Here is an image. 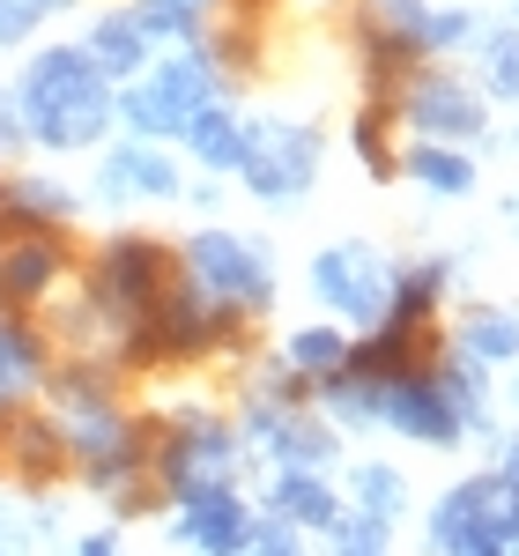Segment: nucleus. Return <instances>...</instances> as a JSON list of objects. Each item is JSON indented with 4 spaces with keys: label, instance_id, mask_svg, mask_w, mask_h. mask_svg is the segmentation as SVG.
<instances>
[{
    "label": "nucleus",
    "instance_id": "nucleus-1",
    "mask_svg": "<svg viewBox=\"0 0 519 556\" xmlns=\"http://www.w3.org/2000/svg\"><path fill=\"white\" fill-rule=\"evenodd\" d=\"M104 119H112V89L89 67V52L52 45V52L30 60V75H23V127L38 134L45 149H89L104 134Z\"/></svg>",
    "mask_w": 519,
    "mask_h": 556
},
{
    "label": "nucleus",
    "instance_id": "nucleus-2",
    "mask_svg": "<svg viewBox=\"0 0 519 556\" xmlns=\"http://www.w3.org/2000/svg\"><path fill=\"white\" fill-rule=\"evenodd\" d=\"M208 104H216V67H208L201 52L164 60L156 75H141V83L119 97L127 127H141V134H186L201 112H208Z\"/></svg>",
    "mask_w": 519,
    "mask_h": 556
},
{
    "label": "nucleus",
    "instance_id": "nucleus-3",
    "mask_svg": "<svg viewBox=\"0 0 519 556\" xmlns=\"http://www.w3.org/2000/svg\"><path fill=\"white\" fill-rule=\"evenodd\" d=\"M312 290L334 304V312H349V319H387L393 267L379 253H364V245H334V253H319V267H312Z\"/></svg>",
    "mask_w": 519,
    "mask_h": 556
},
{
    "label": "nucleus",
    "instance_id": "nucleus-4",
    "mask_svg": "<svg viewBox=\"0 0 519 556\" xmlns=\"http://www.w3.org/2000/svg\"><path fill=\"white\" fill-rule=\"evenodd\" d=\"M245 186L253 193H267V201H290V193H304L312 186V172H319V141L304 127H253L245 134Z\"/></svg>",
    "mask_w": 519,
    "mask_h": 556
},
{
    "label": "nucleus",
    "instance_id": "nucleus-5",
    "mask_svg": "<svg viewBox=\"0 0 519 556\" xmlns=\"http://www.w3.org/2000/svg\"><path fill=\"white\" fill-rule=\"evenodd\" d=\"M97 298L141 327V319L156 312V298H164V253H156L149 238H119V245L104 253V267H97Z\"/></svg>",
    "mask_w": 519,
    "mask_h": 556
},
{
    "label": "nucleus",
    "instance_id": "nucleus-6",
    "mask_svg": "<svg viewBox=\"0 0 519 556\" xmlns=\"http://www.w3.org/2000/svg\"><path fill=\"white\" fill-rule=\"evenodd\" d=\"M186 267H193L201 290H216V298H230V304L267 298V260H260L253 245H238V238H223V230L193 238V245H186Z\"/></svg>",
    "mask_w": 519,
    "mask_h": 556
},
{
    "label": "nucleus",
    "instance_id": "nucleus-7",
    "mask_svg": "<svg viewBox=\"0 0 519 556\" xmlns=\"http://www.w3.org/2000/svg\"><path fill=\"white\" fill-rule=\"evenodd\" d=\"M178 534H186L193 549H208V556H245L253 549V513H245L223 482H208V490H186Z\"/></svg>",
    "mask_w": 519,
    "mask_h": 556
},
{
    "label": "nucleus",
    "instance_id": "nucleus-8",
    "mask_svg": "<svg viewBox=\"0 0 519 556\" xmlns=\"http://www.w3.org/2000/svg\"><path fill=\"white\" fill-rule=\"evenodd\" d=\"M379 416H387V424H401L408 438H431V445H453V438H460V416H453L445 386L423 379V371L393 379L387 393H379Z\"/></svg>",
    "mask_w": 519,
    "mask_h": 556
},
{
    "label": "nucleus",
    "instance_id": "nucleus-9",
    "mask_svg": "<svg viewBox=\"0 0 519 556\" xmlns=\"http://www.w3.org/2000/svg\"><path fill=\"white\" fill-rule=\"evenodd\" d=\"M141 327H156V334H134V356H178V349H201L208 334H216V319H208L193 298H172L156 319H141Z\"/></svg>",
    "mask_w": 519,
    "mask_h": 556
},
{
    "label": "nucleus",
    "instance_id": "nucleus-10",
    "mask_svg": "<svg viewBox=\"0 0 519 556\" xmlns=\"http://www.w3.org/2000/svg\"><path fill=\"white\" fill-rule=\"evenodd\" d=\"M230 438L223 430H186L172 453H164V468H172V482L178 490H208V482H223V468H230Z\"/></svg>",
    "mask_w": 519,
    "mask_h": 556
},
{
    "label": "nucleus",
    "instance_id": "nucleus-11",
    "mask_svg": "<svg viewBox=\"0 0 519 556\" xmlns=\"http://www.w3.org/2000/svg\"><path fill=\"white\" fill-rule=\"evenodd\" d=\"M104 193L127 201V193H178V172L156 149H112L104 156Z\"/></svg>",
    "mask_w": 519,
    "mask_h": 556
},
{
    "label": "nucleus",
    "instance_id": "nucleus-12",
    "mask_svg": "<svg viewBox=\"0 0 519 556\" xmlns=\"http://www.w3.org/2000/svg\"><path fill=\"white\" fill-rule=\"evenodd\" d=\"M141 52H149L141 15H104V23L89 30V67H97V75H134V67H141Z\"/></svg>",
    "mask_w": 519,
    "mask_h": 556
},
{
    "label": "nucleus",
    "instance_id": "nucleus-13",
    "mask_svg": "<svg viewBox=\"0 0 519 556\" xmlns=\"http://www.w3.org/2000/svg\"><path fill=\"white\" fill-rule=\"evenodd\" d=\"M408 112H416V127H431V134H476L482 127V104L460 83H423Z\"/></svg>",
    "mask_w": 519,
    "mask_h": 556
},
{
    "label": "nucleus",
    "instance_id": "nucleus-14",
    "mask_svg": "<svg viewBox=\"0 0 519 556\" xmlns=\"http://www.w3.org/2000/svg\"><path fill=\"white\" fill-rule=\"evenodd\" d=\"M275 519L282 527H334V497H327V482L319 475H282L275 482Z\"/></svg>",
    "mask_w": 519,
    "mask_h": 556
},
{
    "label": "nucleus",
    "instance_id": "nucleus-15",
    "mask_svg": "<svg viewBox=\"0 0 519 556\" xmlns=\"http://www.w3.org/2000/svg\"><path fill=\"white\" fill-rule=\"evenodd\" d=\"M52 275H60V253L45 245V238H30V245H15V253L0 260V298H38V290H52Z\"/></svg>",
    "mask_w": 519,
    "mask_h": 556
},
{
    "label": "nucleus",
    "instance_id": "nucleus-16",
    "mask_svg": "<svg viewBox=\"0 0 519 556\" xmlns=\"http://www.w3.org/2000/svg\"><path fill=\"white\" fill-rule=\"evenodd\" d=\"M260 430L275 438V453L290 460V475L319 468V460H334V438H327L319 424H298V416H260Z\"/></svg>",
    "mask_w": 519,
    "mask_h": 556
},
{
    "label": "nucleus",
    "instance_id": "nucleus-17",
    "mask_svg": "<svg viewBox=\"0 0 519 556\" xmlns=\"http://www.w3.org/2000/svg\"><path fill=\"white\" fill-rule=\"evenodd\" d=\"M186 141H193V156L201 164H216V172H230V164H245V127L223 112V104H208L193 127H186Z\"/></svg>",
    "mask_w": 519,
    "mask_h": 556
},
{
    "label": "nucleus",
    "instance_id": "nucleus-18",
    "mask_svg": "<svg viewBox=\"0 0 519 556\" xmlns=\"http://www.w3.org/2000/svg\"><path fill=\"white\" fill-rule=\"evenodd\" d=\"M401 497H408V490H401V475H393V468H364V475H356V505H364L371 527H387V519L401 513Z\"/></svg>",
    "mask_w": 519,
    "mask_h": 556
},
{
    "label": "nucleus",
    "instance_id": "nucleus-19",
    "mask_svg": "<svg viewBox=\"0 0 519 556\" xmlns=\"http://www.w3.org/2000/svg\"><path fill=\"white\" fill-rule=\"evenodd\" d=\"M468 356H519V319H505V312H476L468 319Z\"/></svg>",
    "mask_w": 519,
    "mask_h": 556
},
{
    "label": "nucleus",
    "instance_id": "nucleus-20",
    "mask_svg": "<svg viewBox=\"0 0 519 556\" xmlns=\"http://www.w3.org/2000/svg\"><path fill=\"white\" fill-rule=\"evenodd\" d=\"M408 172L423 178V186H438V193H468V156H453V149H416L408 156Z\"/></svg>",
    "mask_w": 519,
    "mask_h": 556
},
{
    "label": "nucleus",
    "instance_id": "nucleus-21",
    "mask_svg": "<svg viewBox=\"0 0 519 556\" xmlns=\"http://www.w3.org/2000/svg\"><path fill=\"white\" fill-rule=\"evenodd\" d=\"M342 334H334V327H304L298 342H290V364H304V371H327V379H334V371H342Z\"/></svg>",
    "mask_w": 519,
    "mask_h": 556
},
{
    "label": "nucleus",
    "instance_id": "nucleus-22",
    "mask_svg": "<svg viewBox=\"0 0 519 556\" xmlns=\"http://www.w3.org/2000/svg\"><path fill=\"white\" fill-rule=\"evenodd\" d=\"M201 8H208V0H141V30H149V38H186V30L201 23Z\"/></svg>",
    "mask_w": 519,
    "mask_h": 556
},
{
    "label": "nucleus",
    "instance_id": "nucleus-23",
    "mask_svg": "<svg viewBox=\"0 0 519 556\" xmlns=\"http://www.w3.org/2000/svg\"><path fill=\"white\" fill-rule=\"evenodd\" d=\"M30 371H38V342L23 327H0V393L30 386Z\"/></svg>",
    "mask_w": 519,
    "mask_h": 556
},
{
    "label": "nucleus",
    "instance_id": "nucleus-24",
    "mask_svg": "<svg viewBox=\"0 0 519 556\" xmlns=\"http://www.w3.org/2000/svg\"><path fill=\"white\" fill-rule=\"evenodd\" d=\"M327 534H334V556H387V527L371 519H334Z\"/></svg>",
    "mask_w": 519,
    "mask_h": 556
},
{
    "label": "nucleus",
    "instance_id": "nucleus-25",
    "mask_svg": "<svg viewBox=\"0 0 519 556\" xmlns=\"http://www.w3.org/2000/svg\"><path fill=\"white\" fill-rule=\"evenodd\" d=\"M15 208H23V215H45V223H60L75 201H67L60 186H45V178H23V186H15Z\"/></svg>",
    "mask_w": 519,
    "mask_h": 556
},
{
    "label": "nucleus",
    "instance_id": "nucleus-26",
    "mask_svg": "<svg viewBox=\"0 0 519 556\" xmlns=\"http://www.w3.org/2000/svg\"><path fill=\"white\" fill-rule=\"evenodd\" d=\"M490 75L505 83V97H519V30H505V38L490 45Z\"/></svg>",
    "mask_w": 519,
    "mask_h": 556
},
{
    "label": "nucleus",
    "instance_id": "nucleus-27",
    "mask_svg": "<svg viewBox=\"0 0 519 556\" xmlns=\"http://www.w3.org/2000/svg\"><path fill=\"white\" fill-rule=\"evenodd\" d=\"M253 556H298V527H282V519L253 527Z\"/></svg>",
    "mask_w": 519,
    "mask_h": 556
},
{
    "label": "nucleus",
    "instance_id": "nucleus-28",
    "mask_svg": "<svg viewBox=\"0 0 519 556\" xmlns=\"http://www.w3.org/2000/svg\"><path fill=\"white\" fill-rule=\"evenodd\" d=\"M38 15H45V0H0V45L23 38V30H30Z\"/></svg>",
    "mask_w": 519,
    "mask_h": 556
},
{
    "label": "nucleus",
    "instance_id": "nucleus-29",
    "mask_svg": "<svg viewBox=\"0 0 519 556\" xmlns=\"http://www.w3.org/2000/svg\"><path fill=\"white\" fill-rule=\"evenodd\" d=\"M453 556H505V542H490V534H482V542H468V549H453Z\"/></svg>",
    "mask_w": 519,
    "mask_h": 556
},
{
    "label": "nucleus",
    "instance_id": "nucleus-30",
    "mask_svg": "<svg viewBox=\"0 0 519 556\" xmlns=\"http://www.w3.org/2000/svg\"><path fill=\"white\" fill-rule=\"evenodd\" d=\"M0 556H8V527H0Z\"/></svg>",
    "mask_w": 519,
    "mask_h": 556
}]
</instances>
